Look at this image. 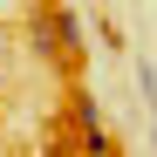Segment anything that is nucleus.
<instances>
[{"mask_svg": "<svg viewBox=\"0 0 157 157\" xmlns=\"http://www.w3.org/2000/svg\"><path fill=\"white\" fill-rule=\"evenodd\" d=\"M28 48H34L41 62H75V55H68V41H62V28H55V7H41V14L28 21Z\"/></svg>", "mask_w": 157, "mask_h": 157, "instance_id": "1", "label": "nucleus"}, {"mask_svg": "<svg viewBox=\"0 0 157 157\" xmlns=\"http://www.w3.org/2000/svg\"><path fill=\"white\" fill-rule=\"evenodd\" d=\"M75 123H82V144H89V150H109V137H102V116H96V102H89V96H75Z\"/></svg>", "mask_w": 157, "mask_h": 157, "instance_id": "2", "label": "nucleus"}, {"mask_svg": "<svg viewBox=\"0 0 157 157\" xmlns=\"http://www.w3.org/2000/svg\"><path fill=\"white\" fill-rule=\"evenodd\" d=\"M55 28H62V41H68V55H82V14L55 7Z\"/></svg>", "mask_w": 157, "mask_h": 157, "instance_id": "3", "label": "nucleus"}, {"mask_svg": "<svg viewBox=\"0 0 157 157\" xmlns=\"http://www.w3.org/2000/svg\"><path fill=\"white\" fill-rule=\"evenodd\" d=\"M137 82H144V102L157 109V68H150V62H137Z\"/></svg>", "mask_w": 157, "mask_h": 157, "instance_id": "4", "label": "nucleus"}]
</instances>
